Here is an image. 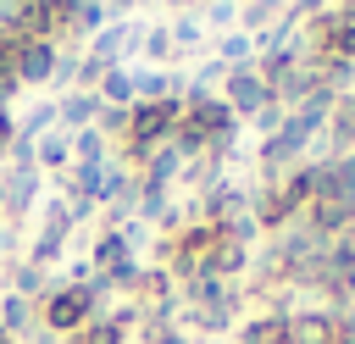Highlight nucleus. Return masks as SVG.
I'll return each mask as SVG.
<instances>
[{
  "instance_id": "11",
  "label": "nucleus",
  "mask_w": 355,
  "mask_h": 344,
  "mask_svg": "<svg viewBox=\"0 0 355 344\" xmlns=\"http://www.w3.org/2000/svg\"><path fill=\"white\" fill-rule=\"evenodd\" d=\"M94 94H100V105H133V67H111L100 83H94Z\"/></svg>"
},
{
  "instance_id": "4",
  "label": "nucleus",
  "mask_w": 355,
  "mask_h": 344,
  "mask_svg": "<svg viewBox=\"0 0 355 344\" xmlns=\"http://www.w3.org/2000/svg\"><path fill=\"white\" fill-rule=\"evenodd\" d=\"M55 61H61V44H50V39H33V44H17L11 50V72H17V83H50L55 78Z\"/></svg>"
},
{
  "instance_id": "14",
  "label": "nucleus",
  "mask_w": 355,
  "mask_h": 344,
  "mask_svg": "<svg viewBox=\"0 0 355 344\" xmlns=\"http://www.w3.org/2000/svg\"><path fill=\"white\" fill-rule=\"evenodd\" d=\"M166 33H172V44H183V50H189V44H200V39H205V22H200V11H183Z\"/></svg>"
},
{
  "instance_id": "1",
  "label": "nucleus",
  "mask_w": 355,
  "mask_h": 344,
  "mask_svg": "<svg viewBox=\"0 0 355 344\" xmlns=\"http://www.w3.org/2000/svg\"><path fill=\"white\" fill-rule=\"evenodd\" d=\"M94 311H100V300L89 294V283H50V294L39 300V327L50 338H72Z\"/></svg>"
},
{
  "instance_id": "3",
  "label": "nucleus",
  "mask_w": 355,
  "mask_h": 344,
  "mask_svg": "<svg viewBox=\"0 0 355 344\" xmlns=\"http://www.w3.org/2000/svg\"><path fill=\"white\" fill-rule=\"evenodd\" d=\"M78 222H72V205L55 194L50 205H44V227H39V239H33V250H28V261L33 266H50L61 250H67V233H72Z\"/></svg>"
},
{
  "instance_id": "8",
  "label": "nucleus",
  "mask_w": 355,
  "mask_h": 344,
  "mask_svg": "<svg viewBox=\"0 0 355 344\" xmlns=\"http://www.w3.org/2000/svg\"><path fill=\"white\" fill-rule=\"evenodd\" d=\"M33 166H39V172H55V178H61V172L72 166V133L50 128L44 139H33Z\"/></svg>"
},
{
  "instance_id": "16",
  "label": "nucleus",
  "mask_w": 355,
  "mask_h": 344,
  "mask_svg": "<svg viewBox=\"0 0 355 344\" xmlns=\"http://www.w3.org/2000/svg\"><path fill=\"white\" fill-rule=\"evenodd\" d=\"M200 22H211V28H222V33H227V22H239V6H205V11H200Z\"/></svg>"
},
{
  "instance_id": "2",
  "label": "nucleus",
  "mask_w": 355,
  "mask_h": 344,
  "mask_svg": "<svg viewBox=\"0 0 355 344\" xmlns=\"http://www.w3.org/2000/svg\"><path fill=\"white\" fill-rule=\"evenodd\" d=\"M222 105L244 122V117H261L266 105H272V89L261 83V72H255V61L250 67H227V78H222Z\"/></svg>"
},
{
  "instance_id": "10",
  "label": "nucleus",
  "mask_w": 355,
  "mask_h": 344,
  "mask_svg": "<svg viewBox=\"0 0 355 344\" xmlns=\"http://www.w3.org/2000/svg\"><path fill=\"white\" fill-rule=\"evenodd\" d=\"M183 83H178V72H166V67H139L133 72V100H172Z\"/></svg>"
},
{
  "instance_id": "13",
  "label": "nucleus",
  "mask_w": 355,
  "mask_h": 344,
  "mask_svg": "<svg viewBox=\"0 0 355 344\" xmlns=\"http://www.w3.org/2000/svg\"><path fill=\"white\" fill-rule=\"evenodd\" d=\"M72 161H83V166H100V161H105V133H100V128H83V133H72Z\"/></svg>"
},
{
  "instance_id": "18",
  "label": "nucleus",
  "mask_w": 355,
  "mask_h": 344,
  "mask_svg": "<svg viewBox=\"0 0 355 344\" xmlns=\"http://www.w3.org/2000/svg\"><path fill=\"white\" fill-rule=\"evenodd\" d=\"M0 211H6V172H0Z\"/></svg>"
},
{
  "instance_id": "9",
  "label": "nucleus",
  "mask_w": 355,
  "mask_h": 344,
  "mask_svg": "<svg viewBox=\"0 0 355 344\" xmlns=\"http://www.w3.org/2000/svg\"><path fill=\"white\" fill-rule=\"evenodd\" d=\"M122 261H133L128 233H122V227H100V239H94V250H89V272H105V266H122Z\"/></svg>"
},
{
  "instance_id": "5",
  "label": "nucleus",
  "mask_w": 355,
  "mask_h": 344,
  "mask_svg": "<svg viewBox=\"0 0 355 344\" xmlns=\"http://www.w3.org/2000/svg\"><path fill=\"white\" fill-rule=\"evenodd\" d=\"M39 183H44V172H39L33 161H11V166H6V216H11V222H22V216L33 211Z\"/></svg>"
},
{
  "instance_id": "17",
  "label": "nucleus",
  "mask_w": 355,
  "mask_h": 344,
  "mask_svg": "<svg viewBox=\"0 0 355 344\" xmlns=\"http://www.w3.org/2000/svg\"><path fill=\"white\" fill-rule=\"evenodd\" d=\"M11 144H17V117L0 111V155H11Z\"/></svg>"
},
{
  "instance_id": "15",
  "label": "nucleus",
  "mask_w": 355,
  "mask_h": 344,
  "mask_svg": "<svg viewBox=\"0 0 355 344\" xmlns=\"http://www.w3.org/2000/svg\"><path fill=\"white\" fill-rule=\"evenodd\" d=\"M139 50H144V55H150V67H155V61H166V55H172V33H166V28H139Z\"/></svg>"
},
{
  "instance_id": "6",
  "label": "nucleus",
  "mask_w": 355,
  "mask_h": 344,
  "mask_svg": "<svg viewBox=\"0 0 355 344\" xmlns=\"http://www.w3.org/2000/svg\"><path fill=\"white\" fill-rule=\"evenodd\" d=\"M100 111H105V105H100L94 89H67V94L55 100V128H61V133H83V128L100 122Z\"/></svg>"
},
{
  "instance_id": "12",
  "label": "nucleus",
  "mask_w": 355,
  "mask_h": 344,
  "mask_svg": "<svg viewBox=\"0 0 355 344\" xmlns=\"http://www.w3.org/2000/svg\"><path fill=\"white\" fill-rule=\"evenodd\" d=\"M6 294H17V300H28V305H33V300H44V294H50V277H44V266H33V261H22V266L11 272V289H6Z\"/></svg>"
},
{
  "instance_id": "19",
  "label": "nucleus",
  "mask_w": 355,
  "mask_h": 344,
  "mask_svg": "<svg viewBox=\"0 0 355 344\" xmlns=\"http://www.w3.org/2000/svg\"><path fill=\"white\" fill-rule=\"evenodd\" d=\"M349 17H355V6H349Z\"/></svg>"
},
{
  "instance_id": "7",
  "label": "nucleus",
  "mask_w": 355,
  "mask_h": 344,
  "mask_svg": "<svg viewBox=\"0 0 355 344\" xmlns=\"http://www.w3.org/2000/svg\"><path fill=\"white\" fill-rule=\"evenodd\" d=\"M338 311H288V344H333Z\"/></svg>"
}]
</instances>
